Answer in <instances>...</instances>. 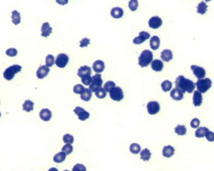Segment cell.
Instances as JSON below:
<instances>
[{
	"label": "cell",
	"instance_id": "6da1fadb",
	"mask_svg": "<svg viewBox=\"0 0 214 171\" xmlns=\"http://www.w3.org/2000/svg\"><path fill=\"white\" fill-rule=\"evenodd\" d=\"M175 86L176 88L181 90L183 93L187 92L191 93L193 92L195 84L189 79H187L183 76H179L175 80Z\"/></svg>",
	"mask_w": 214,
	"mask_h": 171
},
{
	"label": "cell",
	"instance_id": "7a4b0ae2",
	"mask_svg": "<svg viewBox=\"0 0 214 171\" xmlns=\"http://www.w3.org/2000/svg\"><path fill=\"white\" fill-rule=\"evenodd\" d=\"M153 53L150 50H144L141 53L140 56L138 57V65L142 67L148 66L151 64L153 60Z\"/></svg>",
	"mask_w": 214,
	"mask_h": 171
},
{
	"label": "cell",
	"instance_id": "3957f363",
	"mask_svg": "<svg viewBox=\"0 0 214 171\" xmlns=\"http://www.w3.org/2000/svg\"><path fill=\"white\" fill-rule=\"evenodd\" d=\"M22 67L20 65L14 64V65L8 67L4 71L3 77L7 81H11L13 79L15 74L21 71Z\"/></svg>",
	"mask_w": 214,
	"mask_h": 171
},
{
	"label": "cell",
	"instance_id": "277c9868",
	"mask_svg": "<svg viewBox=\"0 0 214 171\" xmlns=\"http://www.w3.org/2000/svg\"><path fill=\"white\" fill-rule=\"evenodd\" d=\"M197 91L200 93H205L212 86V81L209 78L200 79L195 83Z\"/></svg>",
	"mask_w": 214,
	"mask_h": 171
},
{
	"label": "cell",
	"instance_id": "5b68a950",
	"mask_svg": "<svg viewBox=\"0 0 214 171\" xmlns=\"http://www.w3.org/2000/svg\"><path fill=\"white\" fill-rule=\"evenodd\" d=\"M92 83L90 85L89 89L92 92H96L97 90L101 88L103 84V80L101 79V75L100 74H96L92 77Z\"/></svg>",
	"mask_w": 214,
	"mask_h": 171
},
{
	"label": "cell",
	"instance_id": "8992f818",
	"mask_svg": "<svg viewBox=\"0 0 214 171\" xmlns=\"http://www.w3.org/2000/svg\"><path fill=\"white\" fill-rule=\"evenodd\" d=\"M109 94H110V97L111 99L112 100H113L115 101H121L123 97H124V95H123V92L122 89L120 88V87H114L113 88H112L110 92H109Z\"/></svg>",
	"mask_w": 214,
	"mask_h": 171
},
{
	"label": "cell",
	"instance_id": "52a82bcc",
	"mask_svg": "<svg viewBox=\"0 0 214 171\" xmlns=\"http://www.w3.org/2000/svg\"><path fill=\"white\" fill-rule=\"evenodd\" d=\"M69 61V58L66 54L64 53H61L59 54L55 61V64L56 66L59 67V68H64L67 65V64L68 63Z\"/></svg>",
	"mask_w": 214,
	"mask_h": 171
},
{
	"label": "cell",
	"instance_id": "ba28073f",
	"mask_svg": "<svg viewBox=\"0 0 214 171\" xmlns=\"http://www.w3.org/2000/svg\"><path fill=\"white\" fill-rule=\"evenodd\" d=\"M73 112L78 116V119L81 121L88 119L90 117V113L80 106H77V108H75L73 110Z\"/></svg>",
	"mask_w": 214,
	"mask_h": 171
},
{
	"label": "cell",
	"instance_id": "9c48e42d",
	"mask_svg": "<svg viewBox=\"0 0 214 171\" xmlns=\"http://www.w3.org/2000/svg\"><path fill=\"white\" fill-rule=\"evenodd\" d=\"M148 112L150 115H155L160 111V106L157 101H150L146 106Z\"/></svg>",
	"mask_w": 214,
	"mask_h": 171
},
{
	"label": "cell",
	"instance_id": "30bf717a",
	"mask_svg": "<svg viewBox=\"0 0 214 171\" xmlns=\"http://www.w3.org/2000/svg\"><path fill=\"white\" fill-rule=\"evenodd\" d=\"M150 37V35L146 31H141L139 33L138 36L135 37L133 40V43L135 44H141L142 43H144L146 40H148Z\"/></svg>",
	"mask_w": 214,
	"mask_h": 171
},
{
	"label": "cell",
	"instance_id": "8fae6325",
	"mask_svg": "<svg viewBox=\"0 0 214 171\" xmlns=\"http://www.w3.org/2000/svg\"><path fill=\"white\" fill-rule=\"evenodd\" d=\"M162 25V20L159 16H153L148 21V26L150 28L158 29Z\"/></svg>",
	"mask_w": 214,
	"mask_h": 171
},
{
	"label": "cell",
	"instance_id": "7c38bea8",
	"mask_svg": "<svg viewBox=\"0 0 214 171\" xmlns=\"http://www.w3.org/2000/svg\"><path fill=\"white\" fill-rule=\"evenodd\" d=\"M191 69L192 70L193 74L198 79H203L205 76V71L204 68L196 65L191 66Z\"/></svg>",
	"mask_w": 214,
	"mask_h": 171
},
{
	"label": "cell",
	"instance_id": "4fadbf2b",
	"mask_svg": "<svg viewBox=\"0 0 214 171\" xmlns=\"http://www.w3.org/2000/svg\"><path fill=\"white\" fill-rule=\"evenodd\" d=\"M39 115L41 120L44 121V122H48V121H49L51 119L52 113L50 109H48L47 108H44L41 110Z\"/></svg>",
	"mask_w": 214,
	"mask_h": 171
},
{
	"label": "cell",
	"instance_id": "5bb4252c",
	"mask_svg": "<svg viewBox=\"0 0 214 171\" xmlns=\"http://www.w3.org/2000/svg\"><path fill=\"white\" fill-rule=\"evenodd\" d=\"M49 72H50V69H49L48 67H47L46 66H41L36 71L37 78L38 79H42L47 76Z\"/></svg>",
	"mask_w": 214,
	"mask_h": 171
},
{
	"label": "cell",
	"instance_id": "9a60e30c",
	"mask_svg": "<svg viewBox=\"0 0 214 171\" xmlns=\"http://www.w3.org/2000/svg\"><path fill=\"white\" fill-rule=\"evenodd\" d=\"M170 96L175 101H180L183 98V93L180 89L175 87L170 92Z\"/></svg>",
	"mask_w": 214,
	"mask_h": 171
},
{
	"label": "cell",
	"instance_id": "2e32d148",
	"mask_svg": "<svg viewBox=\"0 0 214 171\" xmlns=\"http://www.w3.org/2000/svg\"><path fill=\"white\" fill-rule=\"evenodd\" d=\"M203 97L202 93L198 91H195L193 96V104L195 107H198L202 105Z\"/></svg>",
	"mask_w": 214,
	"mask_h": 171
},
{
	"label": "cell",
	"instance_id": "e0dca14e",
	"mask_svg": "<svg viewBox=\"0 0 214 171\" xmlns=\"http://www.w3.org/2000/svg\"><path fill=\"white\" fill-rule=\"evenodd\" d=\"M93 69L96 73H101L105 69V63L101 60H96L93 64Z\"/></svg>",
	"mask_w": 214,
	"mask_h": 171
},
{
	"label": "cell",
	"instance_id": "ac0fdd59",
	"mask_svg": "<svg viewBox=\"0 0 214 171\" xmlns=\"http://www.w3.org/2000/svg\"><path fill=\"white\" fill-rule=\"evenodd\" d=\"M52 33V28L50 27L49 22H44L41 26V36L47 37L50 36Z\"/></svg>",
	"mask_w": 214,
	"mask_h": 171
},
{
	"label": "cell",
	"instance_id": "d6986e66",
	"mask_svg": "<svg viewBox=\"0 0 214 171\" xmlns=\"http://www.w3.org/2000/svg\"><path fill=\"white\" fill-rule=\"evenodd\" d=\"M92 74L91 67L88 66H83L79 68L77 74L80 78H82L85 76H90Z\"/></svg>",
	"mask_w": 214,
	"mask_h": 171
},
{
	"label": "cell",
	"instance_id": "ffe728a7",
	"mask_svg": "<svg viewBox=\"0 0 214 171\" xmlns=\"http://www.w3.org/2000/svg\"><path fill=\"white\" fill-rule=\"evenodd\" d=\"M175 154V149L172 146H164L162 150V154L165 157L170 158Z\"/></svg>",
	"mask_w": 214,
	"mask_h": 171
},
{
	"label": "cell",
	"instance_id": "44dd1931",
	"mask_svg": "<svg viewBox=\"0 0 214 171\" xmlns=\"http://www.w3.org/2000/svg\"><path fill=\"white\" fill-rule=\"evenodd\" d=\"M123 10L120 7H115L111 10V16L115 19L121 18L123 16Z\"/></svg>",
	"mask_w": 214,
	"mask_h": 171
},
{
	"label": "cell",
	"instance_id": "7402d4cb",
	"mask_svg": "<svg viewBox=\"0 0 214 171\" xmlns=\"http://www.w3.org/2000/svg\"><path fill=\"white\" fill-rule=\"evenodd\" d=\"M152 69L156 72L161 71L163 68V63L159 59H155L151 63Z\"/></svg>",
	"mask_w": 214,
	"mask_h": 171
},
{
	"label": "cell",
	"instance_id": "603a6c76",
	"mask_svg": "<svg viewBox=\"0 0 214 171\" xmlns=\"http://www.w3.org/2000/svg\"><path fill=\"white\" fill-rule=\"evenodd\" d=\"M161 58L165 62H169L173 58L172 52L169 49H165L161 52Z\"/></svg>",
	"mask_w": 214,
	"mask_h": 171
},
{
	"label": "cell",
	"instance_id": "cb8c5ba5",
	"mask_svg": "<svg viewBox=\"0 0 214 171\" xmlns=\"http://www.w3.org/2000/svg\"><path fill=\"white\" fill-rule=\"evenodd\" d=\"M160 41L159 37L157 36H152L150 41V46L153 50H157L160 47Z\"/></svg>",
	"mask_w": 214,
	"mask_h": 171
},
{
	"label": "cell",
	"instance_id": "d4e9b609",
	"mask_svg": "<svg viewBox=\"0 0 214 171\" xmlns=\"http://www.w3.org/2000/svg\"><path fill=\"white\" fill-rule=\"evenodd\" d=\"M209 131V129L206 127H198V129L195 132V135L197 138H204L206 134V132H207Z\"/></svg>",
	"mask_w": 214,
	"mask_h": 171
},
{
	"label": "cell",
	"instance_id": "484cf974",
	"mask_svg": "<svg viewBox=\"0 0 214 171\" xmlns=\"http://www.w3.org/2000/svg\"><path fill=\"white\" fill-rule=\"evenodd\" d=\"M34 109V102L31 100H26L23 104V110L29 112Z\"/></svg>",
	"mask_w": 214,
	"mask_h": 171
},
{
	"label": "cell",
	"instance_id": "4316f807",
	"mask_svg": "<svg viewBox=\"0 0 214 171\" xmlns=\"http://www.w3.org/2000/svg\"><path fill=\"white\" fill-rule=\"evenodd\" d=\"M151 152L147 148H145V149H143L142 152H140V159L144 161H148L151 158Z\"/></svg>",
	"mask_w": 214,
	"mask_h": 171
},
{
	"label": "cell",
	"instance_id": "83f0119b",
	"mask_svg": "<svg viewBox=\"0 0 214 171\" xmlns=\"http://www.w3.org/2000/svg\"><path fill=\"white\" fill-rule=\"evenodd\" d=\"M11 18H12V22L14 25H18L21 22V16L20 13L16 10H14L12 12L11 15Z\"/></svg>",
	"mask_w": 214,
	"mask_h": 171
},
{
	"label": "cell",
	"instance_id": "f1b7e54d",
	"mask_svg": "<svg viewBox=\"0 0 214 171\" xmlns=\"http://www.w3.org/2000/svg\"><path fill=\"white\" fill-rule=\"evenodd\" d=\"M92 96V91L90 90V89L86 88L85 89L84 92L81 94L80 98H81V99H82L83 101L88 102L91 99Z\"/></svg>",
	"mask_w": 214,
	"mask_h": 171
},
{
	"label": "cell",
	"instance_id": "f546056e",
	"mask_svg": "<svg viewBox=\"0 0 214 171\" xmlns=\"http://www.w3.org/2000/svg\"><path fill=\"white\" fill-rule=\"evenodd\" d=\"M66 154L63 152H60L55 155L53 157V161L56 163H62L65 161L66 159Z\"/></svg>",
	"mask_w": 214,
	"mask_h": 171
},
{
	"label": "cell",
	"instance_id": "4dcf8cb0",
	"mask_svg": "<svg viewBox=\"0 0 214 171\" xmlns=\"http://www.w3.org/2000/svg\"><path fill=\"white\" fill-rule=\"evenodd\" d=\"M175 132L178 136H184L187 134V128L184 125H178L175 128Z\"/></svg>",
	"mask_w": 214,
	"mask_h": 171
},
{
	"label": "cell",
	"instance_id": "1f68e13d",
	"mask_svg": "<svg viewBox=\"0 0 214 171\" xmlns=\"http://www.w3.org/2000/svg\"><path fill=\"white\" fill-rule=\"evenodd\" d=\"M130 151L133 154H138L141 151V147L137 143H132L130 146Z\"/></svg>",
	"mask_w": 214,
	"mask_h": 171
},
{
	"label": "cell",
	"instance_id": "d6a6232c",
	"mask_svg": "<svg viewBox=\"0 0 214 171\" xmlns=\"http://www.w3.org/2000/svg\"><path fill=\"white\" fill-rule=\"evenodd\" d=\"M161 87L164 92H168L172 89V83L170 81L165 80L161 84Z\"/></svg>",
	"mask_w": 214,
	"mask_h": 171
},
{
	"label": "cell",
	"instance_id": "836d02e7",
	"mask_svg": "<svg viewBox=\"0 0 214 171\" xmlns=\"http://www.w3.org/2000/svg\"><path fill=\"white\" fill-rule=\"evenodd\" d=\"M207 5L204 2L202 1L197 6V13L201 14H204L207 10Z\"/></svg>",
	"mask_w": 214,
	"mask_h": 171
},
{
	"label": "cell",
	"instance_id": "e575fe53",
	"mask_svg": "<svg viewBox=\"0 0 214 171\" xmlns=\"http://www.w3.org/2000/svg\"><path fill=\"white\" fill-rule=\"evenodd\" d=\"M63 140L65 144H71L74 142V138L72 135L70 134H66L63 137Z\"/></svg>",
	"mask_w": 214,
	"mask_h": 171
},
{
	"label": "cell",
	"instance_id": "d590c367",
	"mask_svg": "<svg viewBox=\"0 0 214 171\" xmlns=\"http://www.w3.org/2000/svg\"><path fill=\"white\" fill-rule=\"evenodd\" d=\"M62 151L64 153L66 154V155H69L71 153H72V152L73 151V147L71 144H66L65 145L62 147Z\"/></svg>",
	"mask_w": 214,
	"mask_h": 171
},
{
	"label": "cell",
	"instance_id": "8d00e7d4",
	"mask_svg": "<svg viewBox=\"0 0 214 171\" xmlns=\"http://www.w3.org/2000/svg\"><path fill=\"white\" fill-rule=\"evenodd\" d=\"M85 88L83 87V86H82L80 84H78L75 85L73 87V92L75 94H81L83 93L84 92Z\"/></svg>",
	"mask_w": 214,
	"mask_h": 171
},
{
	"label": "cell",
	"instance_id": "74e56055",
	"mask_svg": "<svg viewBox=\"0 0 214 171\" xmlns=\"http://www.w3.org/2000/svg\"><path fill=\"white\" fill-rule=\"evenodd\" d=\"M55 64L54 56L51 55H48L46 57V66L48 67H51Z\"/></svg>",
	"mask_w": 214,
	"mask_h": 171
},
{
	"label": "cell",
	"instance_id": "f35d334b",
	"mask_svg": "<svg viewBox=\"0 0 214 171\" xmlns=\"http://www.w3.org/2000/svg\"><path fill=\"white\" fill-rule=\"evenodd\" d=\"M138 7V2L137 0H130L129 3V7L132 11H135Z\"/></svg>",
	"mask_w": 214,
	"mask_h": 171
},
{
	"label": "cell",
	"instance_id": "ab89813d",
	"mask_svg": "<svg viewBox=\"0 0 214 171\" xmlns=\"http://www.w3.org/2000/svg\"><path fill=\"white\" fill-rule=\"evenodd\" d=\"M115 86H116V84L113 81H107L104 84L103 89H105V91H106V92H110V91Z\"/></svg>",
	"mask_w": 214,
	"mask_h": 171
},
{
	"label": "cell",
	"instance_id": "60d3db41",
	"mask_svg": "<svg viewBox=\"0 0 214 171\" xmlns=\"http://www.w3.org/2000/svg\"><path fill=\"white\" fill-rule=\"evenodd\" d=\"M95 96L99 99H104L107 96V92L103 88H100L95 92Z\"/></svg>",
	"mask_w": 214,
	"mask_h": 171
},
{
	"label": "cell",
	"instance_id": "b9f144b4",
	"mask_svg": "<svg viewBox=\"0 0 214 171\" xmlns=\"http://www.w3.org/2000/svg\"><path fill=\"white\" fill-rule=\"evenodd\" d=\"M92 77L90 76H85L81 78V82L85 86H89L92 83Z\"/></svg>",
	"mask_w": 214,
	"mask_h": 171
},
{
	"label": "cell",
	"instance_id": "7bdbcfd3",
	"mask_svg": "<svg viewBox=\"0 0 214 171\" xmlns=\"http://www.w3.org/2000/svg\"><path fill=\"white\" fill-rule=\"evenodd\" d=\"M72 171H86V168L81 164H77L73 166Z\"/></svg>",
	"mask_w": 214,
	"mask_h": 171
},
{
	"label": "cell",
	"instance_id": "ee69618b",
	"mask_svg": "<svg viewBox=\"0 0 214 171\" xmlns=\"http://www.w3.org/2000/svg\"><path fill=\"white\" fill-rule=\"evenodd\" d=\"M6 54L10 57H14L17 55L18 51L15 48H10L6 50Z\"/></svg>",
	"mask_w": 214,
	"mask_h": 171
},
{
	"label": "cell",
	"instance_id": "f6af8a7d",
	"mask_svg": "<svg viewBox=\"0 0 214 171\" xmlns=\"http://www.w3.org/2000/svg\"><path fill=\"white\" fill-rule=\"evenodd\" d=\"M200 121L197 118L193 119L190 122V126L193 129L198 128L199 126H200Z\"/></svg>",
	"mask_w": 214,
	"mask_h": 171
},
{
	"label": "cell",
	"instance_id": "bcb514c9",
	"mask_svg": "<svg viewBox=\"0 0 214 171\" xmlns=\"http://www.w3.org/2000/svg\"><path fill=\"white\" fill-rule=\"evenodd\" d=\"M90 43V40L87 38V37H85V38L82 39L80 42V48H85L87 47Z\"/></svg>",
	"mask_w": 214,
	"mask_h": 171
},
{
	"label": "cell",
	"instance_id": "7dc6e473",
	"mask_svg": "<svg viewBox=\"0 0 214 171\" xmlns=\"http://www.w3.org/2000/svg\"><path fill=\"white\" fill-rule=\"evenodd\" d=\"M205 138L209 142H213L214 141V132L212 131H209L205 135Z\"/></svg>",
	"mask_w": 214,
	"mask_h": 171
},
{
	"label": "cell",
	"instance_id": "c3c4849f",
	"mask_svg": "<svg viewBox=\"0 0 214 171\" xmlns=\"http://www.w3.org/2000/svg\"><path fill=\"white\" fill-rule=\"evenodd\" d=\"M56 2L59 5H66L68 3V0H56Z\"/></svg>",
	"mask_w": 214,
	"mask_h": 171
},
{
	"label": "cell",
	"instance_id": "681fc988",
	"mask_svg": "<svg viewBox=\"0 0 214 171\" xmlns=\"http://www.w3.org/2000/svg\"><path fill=\"white\" fill-rule=\"evenodd\" d=\"M48 171H59L57 169L55 168H51L50 169H49Z\"/></svg>",
	"mask_w": 214,
	"mask_h": 171
},
{
	"label": "cell",
	"instance_id": "f907efd6",
	"mask_svg": "<svg viewBox=\"0 0 214 171\" xmlns=\"http://www.w3.org/2000/svg\"><path fill=\"white\" fill-rule=\"evenodd\" d=\"M205 1H206V2H208V1H211V0H205Z\"/></svg>",
	"mask_w": 214,
	"mask_h": 171
},
{
	"label": "cell",
	"instance_id": "816d5d0a",
	"mask_svg": "<svg viewBox=\"0 0 214 171\" xmlns=\"http://www.w3.org/2000/svg\"><path fill=\"white\" fill-rule=\"evenodd\" d=\"M1 112H0V117H1Z\"/></svg>",
	"mask_w": 214,
	"mask_h": 171
},
{
	"label": "cell",
	"instance_id": "f5cc1de1",
	"mask_svg": "<svg viewBox=\"0 0 214 171\" xmlns=\"http://www.w3.org/2000/svg\"><path fill=\"white\" fill-rule=\"evenodd\" d=\"M63 171H70V170H63Z\"/></svg>",
	"mask_w": 214,
	"mask_h": 171
}]
</instances>
